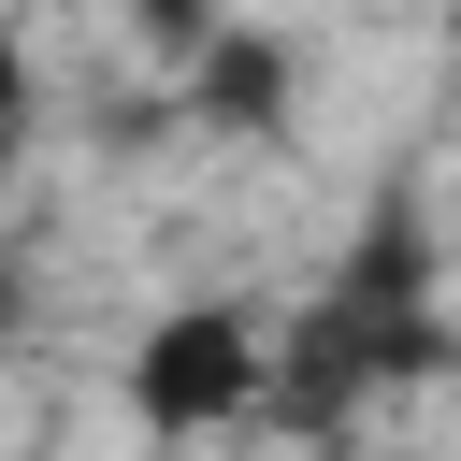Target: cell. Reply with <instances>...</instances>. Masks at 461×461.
Instances as JSON below:
<instances>
[{
    "mask_svg": "<svg viewBox=\"0 0 461 461\" xmlns=\"http://www.w3.org/2000/svg\"><path fill=\"white\" fill-rule=\"evenodd\" d=\"M461 360V245L432 230L418 187H375V216L346 230V259L274 317V432L346 447L389 389Z\"/></svg>",
    "mask_w": 461,
    "mask_h": 461,
    "instance_id": "cell-1",
    "label": "cell"
},
{
    "mask_svg": "<svg viewBox=\"0 0 461 461\" xmlns=\"http://www.w3.org/2000/svg\"><path fill=\"white\" fill-rule=\"evenodd\" d=\"M115 403H130L144 447H216V432L274 418V317L230 303V288L158 303V317L130 331V360H115Z\"/></svg>",
    "mask_w": 461,
    "mask_h": 461,
    "instance_id": "cell-2",
    "label": "cell"
},
{
    "mask_svg": "<svg viewBox=\"0 0 461 461\" xmlns=\"http://www.w3.org/2000/svg\"><path fill=\"white\" fill-rule=\"evenodd\" d=\"M288 101H303V58H288L274 29H245V14H216L173 115H202V130H288Z\"/></svg>",
    "mask_w": 461,
    "mask_h": 461,
    "instance_id": "cell-3",
    "label": "cell"
},
{
    "mask_svg": "<svg viewBox=\"0 0 461 461\" xmlns=\"http://www.w3.org/2000/svg\"><path fill=\"white\" fill-rule=\"evenodd\" d=\"M43 144V43L29 29H0V173Z\"/></svg>",
    "mask_w": 461,
    "mask_h": 461,
    "instance_id": "cell-4",
    "label": "cell"
},
{
    "mask_svg": "<svg viewBox=\"0 0 461 461\" xmlns=\"http://www.w3.org/2000/svg\"><path fill=\"white\" fill-rule=\"evenodd\" d=\"M29 303H43V288H29V259L0 245V331H29Z\"/></svg>",
    "mask_w": 461,
    "mask_h": 461,
    "instance_id": "cell-5",
    "label": "cell"
}]
</instances>
